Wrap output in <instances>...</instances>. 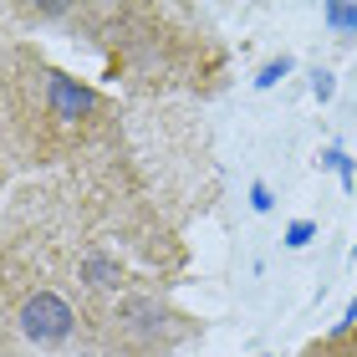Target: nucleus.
Instances as JSON below:
<instances>
[{
  "instance_id": "1",
  "label": "nucleus",
  "mask_w": 357,
  "mask_h": 357,
  "mask_svg": "<svg viewBox=\"0 0 357 357\" xmlns=\"http://www.w3.org/2000/svg\"><path fill=\"white\" fill-rule=\"evenodd\" d=\"M21 321H26V332L36 337V342H56V337H67L72 312H67V301H56V296H36V301H26Z\"/></svg>"
},
{
  "instance_id": "2",
  "label": "nucleus",
  "mask_w": 357,
  "mask_h": 357,
  "mask_svg": "<svg viewBox=\"0 0 357 357\" xmlns=\"http://www.w3.org/2000/svg\"><path fill=\"white\" fill-rule=\"evenodd\" d=\"M52 97H56V107H61V112H77V107H87V97H82V92H72L67 82H56V87H52Z\"/></svg>"
},
{
  "instance_id": "3",
  "label": "nucleus",
  "mask_w": 357,
  "mask_h": 357,
  "mask_svg": "<svg viewBox=\"0 0 357 357\" xmlns=\"http://www.w3.org/2000/svg\"><path fill=\"white\" fill-rule=\"evenodd\" d=\"M332 21H342V26H357V10H352V6H337V10H332Z\"/></svg>"
}]
</instances>
